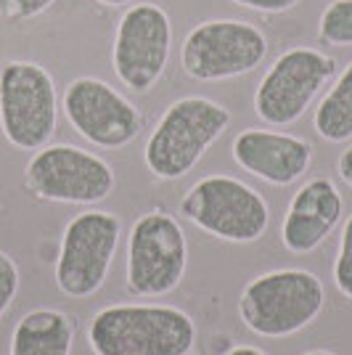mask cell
<instances>
[{
  "instance_id": "obj_1",
  "label": "cell",
  "mask_w": 352,
  "mask_h": 355,
  "mask_svg": "<svg viewBox=\"0 0 352 355\" xmlns=\"http://www.w3.org/2000/svg\"><path fill=\"white\" fill-rule=\"evenodd\" d=\"M96 355H188L196 324L173 305H109L88 326Z\"/></svg>"
},
{
  "instance_id": "obj_2",
  "label": "cell",
  "mask_w": 352,
  "mask_h": 355,
  "mask_svg": "<svg viewBox=\"0 0 352 355\" xmlns=\"http://www.w3.org/2000/svg\"><path fill=\"white\" fill-rule=\"evenodd\" d=\"M231 125V112L218 101L186 96L167 106L143 148V162L151 175L177 180L188 175L204 151Z\"/></svg>"
},
{
  "instance_id": "obj_3",
  "label": "cell",
  "mask_w": 352,
  "mask_h": 355,
  "mask_svg": "<svg viewBox=\"0 0 352 355\" xmlns=\"http://www.w3.org/2000/svg\"><path fill=\"white\" fill-rule=\"evenodd\" d=\"M323 282L302 268L270 270L252 279L238 300V315L244 326L270 340L302 331L323 311Z\"/></svg>"
},
{
  "instance_id": "obj_4",
  "label": "cell",
  "mask_w": 352,
  "mask_h": 355,
  "mask_svg": "<svg viewBox=\"0 0 352 355\" xmlns=\"http://www.w3.org/2000/svg\"><path fill=\"white\" fill-rule=\"evenodd\" d=\"M180 212L196 228L222 241L249 244L270 225V207L257 189L234 175H206L180 202Z\"/></svg>"
},
{
  "instance_id": "obj_5",
  "label": "cell",
  "mask_w": 352,
  "mask_h": 355,
  "mask_svg": "<svg viewBox=\"0 0 352 355\" xmlns=\"http://www.w3.org/2000/svg\"><path fill=\"white\" fill-rule=\"evenodd\" d=\"M59 122V98L51 72L35 61H6L0 69V128L24 151L48 146Z\"/></svg>"
},
{
  "instance_id": "obj_6",
  "label": "cell",
  "mask_w": 352,
  "mask_h": 355,
  "mask_svg": "<svg viewBox=\"0 0 352 355\" xmlns=\"http://www.w3.org/2000/svg\"><path fill=\"white\" fill-rule=\"evenodd\" d=\"M188 266V244L180 223L170 212H146L132 223L127 236L125 284L135 297L175 292Z\"/></svg>"
},
{
  "instance_id": "obj_7",
  "label": "cell",
  "mask_w": 352,
  "mask_h": 355,
  "mask_svg": "<svg viewBox=\"0 0 352 355\" xmlns=\"http://www.w3.org/2000/svg\"><path fill=\"white\" fill-rule=\"evenodd\" d=\"M265 56L267 37L260 27L241 19H212L186 35L180 67L193 80L218 83L257 69Z\"/></svg>"
},
{
  "instance_id": "obj_8",
  "label": "cell",
  "mask_w": 352,
  "mask_h": 355,
  "mask_svg": "<svg viewBox=\"0 0 352 355\" xmlns=\"http://www.w3.org/2000/svg\"><path fill=\"white\" fill-rule=\"evenodd\" d=\"M24 183L37 199L61 205H98L109 199L117 178L112 164L80 146L56 144L35 151Z\"/></svg>"
},
{
  "instance_id": "obj_9",
  "label": "cell",
  "mask_w": 352,
  "mask_h": 355,
  "mask_svg": "<svg viewBox=\"0 0 352 355\" xmlns=\"http://www.w3.org/2000/svg\"><path fill=\"white\" fill-rule=\"evenodd\" d=\"M122 234V220L114 212L85 209L69 220L61 236L56 260V286L61 295L82 300L103 286Z\"/></svg>"
},
{
  "instance_id": "obj_10",
  "label": "cell",
  "mask_w": 352,
  "mask_h": 355,
  "mask_svg": "<svg viewBox=\"0 0 352 355\" xmlns=\"http://www.w3.org/2000/svg\"><path fill=\"white\" fill-rule=\"evenodd\" d=\"M337 74V61L315 48H289L273 61V67L254 93V112L257 117L283 128L292 125L310 109L313 98Z\"/></svg>"
},
{
  "instance_id": "obj_11",
  "label": "cell",
  "mask_w": 352,
  "mask_h": 355,
  "mask_svg": "<svg viewBox=\"0 0 352 355\" xmlns=\"http://www.w3.org/2000/svg\"><path fill=\"white\" fill-rule=\"evenodd\" d=\"M173 24L164 8L154 3H132L114 32L112 64L119 83L135 93H148L170 61Z\"/></svg>"
},
{
  "instance_id": "obj_12",
  "label": "cell",
  "mask_w": 352,
  "mask_h": 355,
  "mask_svg": "<svg viewBox=\"0 0 352 355\" xmlns=\"http://www.w3.org/2000/svg\"><path fill=\"white\" fill-rule=\"evenodd\" d=\"M64 112L72 128L101 148L132 144L143 117L119 90L96 77H77L64 90Z\"/></svg>"
},
{
  "instance_id": "obj_13",
  "label": "cell",
  "mask_w": 352,
  "mask_h": 355,
  "mask_svg": "<svg viewBox=\"0 0 352 355\" xmlns=\"http://www.w3.org/2000/svg\"><path fill=\"white\" fill-rule=\"evenodd\" d=\"M231 151L247 173L263 178L270 186H289L299 180L313 162V146L305 138L260 128L236 135Z\"/></svg>"
},
{
  "instance_id": "obj_14",
  "label": "cell",
  "mask_w": 352,
  "mask_h": 355,
  "mask_svg": "<svg viewBox=\"0 0 352 355\" xmlns=\"http://www.w3.org/2000/svg\"><path fill=\"white\" fill-rule=\"evenodd\" d=\"M344 199L328 178H313L289 202L281 225V241L294 254L318 250L342 220Z\"/></svg>"
},
{
  "instance_id": "obj_15",
  "label": "cell",
  "mask_w": 352,
  "mask_h": 355,
  "mask_svg": "<svg viewBox=\"0 0 352 355\" xmlns=\"http://www.w3.org/2000/svg\"><path fill=\"white\" fill-rule=\"evenodd\" d=\"M74 324L67 313L40 308L21 315L8 355H72Z\"/></svg>"
},
{
  "instance_id": "obj_16",
  "label": "cell",
  "mask_w": 352,
  "mask_h": 355,
  "mask_svg": "<svg viewBox=\"0 0 352 355\" xmlns=\"http://www.w3.org/2000/svg\"><path fill=\"white\" fill-rule=\"evenodd\" d=\"M313 125L328 144H344L352 138V61L339 74L337 85L323 96L313 114Z\"/></svg>"
},
{
  "instance_id": "obj_17",
  "label": "cell",
  "mask_w": 352,
  "mask_h": 355,
  "mask_svg": "<svg viewBox=\"0 0 352 355\" xmlns=\"http://www.w3.org/2000/svg\"><path fill=\"white\" fill-rule=\"evenodd\" d=\"M318 40L326 45H352V0H331L318 21Z\"/></svg>"
},
{
  "instance_id": "obj_18",
  "label": "cell",
  "mask_w": 352,
  "mask_h": 355,
  "mask_svg": "<svg viewBox=\"0 0 352 355\" xmlns=\"http://www.w3.org/2000/svg\"><path fill=\"white\" fill-rule=\"evenodd\" d=\"M334 284L339 295L352 300V215L347 218L342 236H339L337 260H334Z\"/></svg>"
},
{
  "instance_id": "obj_19",
  "label": "cell",
  "mask_w": 352,
  "mask_h": 355,
  "mask_svg": "<svg viewBox=\"0 0 352 355\" xmlns=\"http://www.w3.org/2000/svg\"><path fill=\"white\" fill-rule=\"evenodd\" d=\"M56 0H0V16L8 21H27L45 14Z\"/></svg>"
},
{
  "instance_id": "obj_20",
  "label": "cell",
  "mask_w": 352,
  "mask_h": 355,
  "mask_svg": "<svg viewBox=\"0 0 352 355\" xmlns=\"http://www.w3.org/2000/svg\"><path fill=\"white\" fill-rule=\"evenodd\" d=\"M16 292H19V268L6 252H0V318L8 313Z\"/></svg>"
},
{
  "instance_id": "obj_21",
  "label": "cell",
  "mask_w": 352,
  "mask_h": 355,
  "mask_svg": "<svg viewBox=\"0 0 352 355\" xmlns=\"http://www.w3.org/2000/svg\"><path fill=\"white\" fill-rule=\"evenodd\" d=\"M236 6H244L252 11H260V14H283L294 8L299 0H234Z\"/></svg>"
},
{
  "instance_id": "obj_22",
  "label": "cell",
  "mask_w": 352,
  "mask_h": 355,
  "mask_svg": "<svg viewBox=\"0 0 352 355\" xmlns=\"http://www.w3.org/2000/svg\"><path fill=\"white\" fill-rule=\"evenodd\" d=\"M337 173H339V178H342V180L347 183V186H352V146L344 148V151L339 154Z\"/></svg>"
},
{
  "instance_id": "obj_23",
  "label": "cell",
  "mask_w": 352,
  "mask_h": 355,
  "mask_svg": "<svg viewBox=\"0 0 352 355\" xmlns=\"http://www.w3.org/2000/svg\"><path fill=\"white\" fill-rule=\"evenodd\" d=\"M225 355H265L260 347H252V345H238V347H231Z\"/></svg>"
},
{
  "instance_id": "obj_24",
  "label": "cell",
  "mask_w": 352,
  "mask_h": 355,
  "mask_svg": "<svg viewBox=\"0 0 352 355\" xmlns=\"http://www.w3.org/2000/svg\"><path fill=\"white\" fill-rule=\"evenodd\" d=\"M103 6H112V8H117V6H132L135 0H98Z\"/></svg>"
},
{
  "instance_id": "obj_25",
  "label": "cell",
  "mask_w": 352,
  "mask_h": 355,
  "mask_svg": "<svg viewBox=\"0 0 352 355\" xmlns=\"http://www.w3.org/2000/svg\"><path fill=\"white\" fill-rule=\"evenodd\" d=\"M305 355H334V353H328V350H310V353Z\"/></svg>"
}]
</instances>
